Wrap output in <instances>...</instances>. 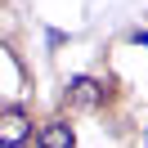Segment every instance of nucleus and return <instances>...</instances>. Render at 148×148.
Segmentation results:
<instances>
[{
    "label": "nucleus",
    "instance_id": "f257e3e1",
    "mask_svg": "<svg viewBox=\"0 0 148 148\" xmlns=\"http://www.w3.org/2000/svg\"><path fill=\"white\" fill-rule=\"evenodd\" d=\"M103 99H108V85L94 76H72L63 90V108H72V112H94Z\"/></svg>",
    "mask_w": 148,
    "mask_h": 148
},
{
    "label": "nucleus",
    "instance_id": "7ed1b4c3",
    "mask_svg": "<svg viewBox=\"0 0 148 148\" xmlns=\"http://www.w3.org/2000/svg\"><path fill=\"white\" fill-rule=\"evenodd\" d=\"M36 148H76L72 126H67V121H45L40 135H36Z\"/></svg>",
    "mask_w": 148,
    "mask_h": 148
},
{
    "label": "nucleus",
    "instance_id": "f03ea898",
    "mask_svg": "<svg viewBox=\"0 0 148 148\" xmlns=\"http://www.w3.org/2000/svg\"><path fill=\"white\" fill-rule=\"evenodd\" d=\"M32 139V117L23 108H5L0 112V148H27Z\"/></svg>",
    "mask_w": 148,
    "mask_h": 148
},
{
    "label": "nucleus",
    "instance_id": "20e7f679",
    "mask_svg": "<svg viewBox=\"0 0 148 148\" xmlns=\"http://www.w3.org/2000/svg\"><path fill=\"white\" fill-rule=\"evenodd\" d=\"M135 45H148V32H135Z\"/></svg>",
    "mask_w": 148,
    "mask_h": 148
}]
</instances>
